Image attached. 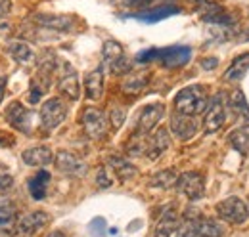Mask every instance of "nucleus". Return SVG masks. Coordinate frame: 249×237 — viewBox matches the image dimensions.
Wrapping results in <instances>:
<instances>
[{"instance_id": "29", "label": "nucleus", "mask_w": 249, "mask_h": 237, "mask_svg": "<svg viewBox=\"0 0 249 237\" xmlns=\"http://www.w3.org/2000/svg\"><path fill=\"white\" fill-rule=\"evenodd\" d=\"M148 85V75L138 73V75H128L123 81V92L124 94H140L144 86Z\"/></svg>"}, {"instance_id": "16", "label": "nucleus", "mask_w": 249, "mask_h": 237, "mask_svg": "<svg viewBox=\"0 0 249 237\" xmlns=\"http://www.w3.org/2000/svg\"><path fill=\"white\" fill-rule=\"evenodd\" d=\"M21 159L25 165L29 167H36V169H42L46 165H50L54 161V153L48 146H35V148L25 149L21 153Z\"/></svg>"}, {"instance_id": "25", "label": "nucleus", "mask_w": 249, "mask_h": 237, "mask_svg": "<svg viewBox=\"0 0 249 237\" xmlns=\"http://www.w3.org/2000/svg\"><path fill=\"white\" fill-rule=\"evenodd\" d=\"M196 228L203 237H222L224 226L215 218H196Z\"/></svg>"}, {"instance_id": "15", "label": "nucleus", "mask_w": 249, "mask_h": 237, "mask_svg": "<svg viewBox=\"0 0 249 237\" xmlns=\"http://www.w3.org/2000/svg\"><path fill=\"white\" fill-rule=\"evenodd\" d=\"M171 130L178 140H190L197 132V120L190 115L177 113L171 117Z\"/></svg>"}, {"instance_id": "20", "label": "nucleus", "mask_w": 249, "mask_h": 237, "mask_svg": "<svg viewBox=\"0 0 249 237\" xmlns=\"http://www.w3.org/2000/svg\"><path fill=\"white\" fill-rule=\"evenodd\" d=\"M104 94V73L102 69H94L85 75V96L89 100H100Z\"/></svg>"}, {"instance_id": "35", "label": "nucleus", "mask_w": 249, "mask_h": 237, "mask_svg": "<svg viewBox=\"0 0 249 237\" xmlns=\"http://www.w3.org/2000/svg\"><path fill=\"white\" fill-rule=\"evenodd\" d=\"M217 65H218L217 58H207V59H203V61H201V67H203V69H215Z\"/></svg>"}, {"instance_id": "6", "label": "nucleus", "mask_w": 249, "mask_h": 237, "mask_svg": "<svg viewBox=\"0 0 249 237\" xmlns=\"http://www.w3.org/2000/svg\"><path fill=\"white\" fill-rule=\"evenodd\" d=\"M177 189L190 201H197L205 193V180L199 172H182L177 178Z\"/></svg>"}, {"instance_id": "9", "label": "nucleus", "mask_w": 249, "mask_h": 237, "mask_svg": "<svg viewBox=\"0 0 249 237\" xmlns=\"http://www.w3.org/2000/svg\"><path fill=\"white\" fill-rule=\"evenodd\" d=\"M190 58H192L190 46H167V48H157L156 61H161V65H165L167 69H175L186 65Z\"/></svg>"}, {"instance_id": "34", "label": "nucleus", "mask_w": 249, "mask_h": 237, "mask_svg": "<svg viewBox=\"0 0 249 237\" xmlns=\"http://www.w3.org/2000/svg\"><path fill=\"white\" fill-rule=\"evenodd\" d=\"M12 12V0H0V21L6 19Z\"/></svg>"}, {"instance_id": "14", "label": "nucleus", "mask_w": 249, "mask_h": 237, "mask_svg": "<svg viewBox=\"0 0 249 237\" xmlns=\"http://www.w3.org/2000/svg\"><path fill=\"white\" fill-rule=\"evenodd\" d=\"M33 19L36 25L44 29L60 31V33H67L75 25V19L71 16H58V14H36Z\"/></svg>"}, {"instance_id": "8", "label": "nucleus", "mask_w": 249, "mask_h": 237, "mask_svg": "<svg viewBox=\"0 0 249 237\" xmlns=\"http://www.w3.org/2000/svg\"><path fill=\"white\" fill-rule=\"evenodd\" d=\"M102 54H104V63L109 67L111 73H124L130 65H128V59L124 56L123 46L117 42V40H107L102 48Z\"/></svg>"}, {"instance_id": "32", "label": "nucleus", "mask_w": 249, "mask_h": 237, "mask_svg": "<svg viewBox=\"0 0 249 237\" xmlns=\"http://www.w3.org/2000/svg\"><path fill=\"white\" fill-rule=\"evenodd\" d=\"M96 184H98V187H102V189H107V187L113 184V180L107 176V169H100V170H98V174H96Z\"/></svg>"}, {"instance_id": "36", "label": "nucleus", "mask_w": 249, "mask_h": 237, "mask_svg": "<svg viewBox=\"0 0 249 237\" xmlns=\"http://www.w3.org/2000/svg\"><path fill=\"white\" fill-rule=\"evenodd\" d=\"M6 85H8V79H6V77H0V103H2V98H4Z\"/></svg>"}, {"instance_id": "31", "label": "nucleus", "mask_w": 249, "mask_h": 237, "mask_svg": "<svg viewBox=\"0 0 249 237\" xmlns=\"http://www.w3.org/2000/svg\"><path fill=\"white\" fill-rule=\"evenodd\" d=\"M124 117H126V113H124L123 107H113L111 113H109V122H111V126H113V128H121L124 122Z\"/></svg>"}, {"instance_id": "37", "label": "nucleus", "mask_w": 249, "mask_h": 237, "mask_svg": "<svg viewBox=\"0 0 249 237\" xmlns=\"http://www.w3.org/2000/svg\"><path fill=\"white\" fill-rule=\"evenodd\" d=\"M46 237H65V234H63V232H60V230H54V232H50Z\"/></svg>"}, {"instance_id": "21", "label": "nucleus", "mask_w": 249, "mask_h": 237, "mask_svg": "<svg viewBox=\"0 0 249 237\" xmlns=\"http://www.w3.org/2000/svg\"><path fill=\"white\" fill-rule=\"evenodd\" d=\"M107 165H109V169L115 172V176L119 178L121 182H126V180H130V178L136 176V169H134V165L132 163H128L124 157L121 155H109L107 157Z\"/></svg>"}, {"instance_id": "17", "label": "nucleus", "mask_w": 249, "mask_h": 237, "mask_svg": "<svg viewBox=\"0 0 249 237\" xmlns=\"http://www.w3.org/2000/svg\"><path fill=\"white\" fill-rule=\"evenodd\" d=\"M171 146V138H169V132L165 128H159L156 130V134L148 136V148H146V155L148 159L156 161L159 159L167 149Z\"/></svg>"}, {"instance_id": "23", "label": "nucleus", "mask_w": 249, "mask_h": 237, "mask_svg": "<svg viewBox=\"0 0 249 237\" xmlns=\"http://www.w3.org/2000/svg\"><path fill=\"white\" fill-rule=\"evenodd\" d=\"M248 73H249V52H246V54L238 56V58L228 65V69L224 71V81H230V83L232 81H242Z\"/></svg>"}, {"instance_id": "1", "label": "nucleus", "mask_w": 249, "mask_h": 237, "mask_svg": "<svg viewBox=\"0 0 249 237\" xmlns=\"http://www.w3.org/2000/svg\"><path fill=\"white\" fill-rule=\"evenodd\" d=\"M209 105V98L205 94V88L201 85H192L188 88H182L175 98V109L182 115H201Z\"/></svg>"}, {"instance_id": "4", "label": "nucleus", "mask_w": 249, "mask_h": 237, "mask_svg": "<svg viewBox=\"0 0 249 237\" xmlns=\"http://www.w3.org/2000/svg\"><path fill=\"white\" fill-rule=\"evenodd\" d=\"M33 117H35V111L25 107L19 102H12L6 109V120L10 122V126H14L16 130H19L23 134H31Z\"/></svg>"}, {"instance_id": "30", "label": "nucleus", "mask_w": 249, "mask_h": 237, "mask_svg": "<svg viewBox=\"0 0 249 237\" xmlns=\"http://www.w3.org/2000/svg\"><path fill=\"white\" fill-rule=\"evenodd\" d=\"M177 178L178 176L175 174V170L167 169V170H161V172H157V174L150 178V186L157 187V189H169V187H173L177 184Z\"/></svg>"}, {"instance_id": "3", "label": "nucleus", "mask_w": 249, "mask_h": 237, "mask_svg": "<svg viewBox=\"0 0 249 237\" xmlns=\"http://www.w3.org/2000/svg\"><path fill=\"white\" fill-rule=\"evenodd\" d=\"M67 117V105L60 98H50L40 107V124L44 130L52 132L56 130Z\"/></svg>"}, {"instance_id": "13", "label": "nucleus", "mask_w": 249, "mask_h": 237, "mask_svg": "<svg viewBox=\"0 0 249 237\" xmlns=\"http://www.w3.org/2000/svg\"><path fill=\"white\" fill-rule=\"evenodd\" d=\"M165 115V107L161 103H152V105H146L138 117V124H136V132H142V134H150L154 128L157 126V122L163 118Z\"/></svg>"}, {"instance_id": "22", "label": "nucleus", "mask_w": 249, "mask_h": 237, "mask_svg": "<svg viewBox=\"0 0 249 237\" xmlns=\"http://www.w3.org/2000/svg\"><path fill=\"white\" fill-rule=\"evenodd\" d=\"M48 182H50V172L48 170H38L35 176L29 178L27 187H29V193H31V197L35 201H42L46 197Z\"/></svg>"}, {"instance_id": "26", "label": "nucleus", "mask_w": 249, "mask_h": 237, "mask_svg": "<svg viewBox=\"0 0 249 237\" xmlns=\"http://www.w3.org/2000/svg\"><path fill=\"white\" fill-rule=\"evenodd\" d=\"M8 52L14 58V61H18V63H31L35 59V52L27 42H12L8 46Z\"/></svg>"}, {"instance_id": "27", "label": "nucleus", "mask_w": 249, "mask_h": 237, "mask_svg": "<svg viewBox=\"0 0 249 237\" xmlns=\"http://www.w3.org/2000/svg\"><path fill=\"white\" fill-rule=\"evenodd\" d=\"M16 214H18V212H16V207H14L10 201L2 199V201H0V230H14L16 220H18Z\"/></svg>"}, {"instance_id": "28", "label": "nucleus", "mask_w": 249, "mask_h": 237, "mask_svg": "<svg viewBox=\"0 0 249 237\" xmlns=\"http://www.w3.org/2000/svg\"><path fill=\"white\" fill-rule=\"evenodd\" d=\"M228 103H230L232 111H234L238 117L249 120V105H248V100H246V96H244L242 90H234L232 96H230V100H228Z\"/></svg>"}, {"instance_id": "2", "label": "nucleus", "mask_w": 249, "mask_h": 237, "mask_svg": "<svg viewBox=\"0 0 249 237\" xmlns=\"http://www.w3.org/2000/svg\"><path fill=\"white\" fill-rule=\"evenodd\" d=\"M217 210L218 218L228 222V224H246L249 218V208L248 205L240 199V197H228V199H222L220 203H217Z\"/></svg>"}, {"instance_id": "12", "label": "nucleus", "mask_w": 249, "mask_h": 237, "mask_svg": "<svg viewBox=\"0 0 249 237\" xmlns=\"http://www.w3.org/2000/svg\"><path fill=\"white\" fill-rule=\"evenodd\" d=\"M224 117H226V113H224V102H222V96L217 94V96L209 102V105H207V109H205V120H203L205 132H207V134L217 132L218 128L224 124Z\"/></svg>"}, {"instance_id": "33", "label": "nucleus", "mask_w": 249, "mask_h": 237, "mask_svg": "<svg viewBox=\"0 0 249 237\" xmlns=\"http://www.w3.org/2000/svg\"><path fill=\"white\" fill-rule=\"evenodd\" d=\"M14 187V178L10 174H0V193H6Z\"/></svg>"}, {"instance_id": "19", "label": "nucleus", "mask_w": 249, "mask_h": 237, "mask_svg": "<svg viewBox=\"0 0 249 237\" xmlns=\"http://www.w3.org/2000/svg\"><path fill=\"white\" fill-rule=\"evenodd\" d=\"M175 14H180V8L167 4V6H159V8H154V10L138 12V14H134L132 17H136V19H140V21H144V23H157V21H161V19H167V17L175 16Z\"/></svg>"}, {"instance_id": "5", "label": "nucleus", "mask_w": 249, "mask_h": 237, "mask_svg": "<svg viewBox=\"0 0 249 237\" xmlns=\"http://www.w3.org/2000/svg\"><path fill=\"white\" fill-rule=\"evenodd\" d=\"M58 90L63 96H67L69 100H79L81 96V85H79V77L77 71L71 63L62 61L60 63V71H58Z\"/></svg>"}, {"instance_id": "7", "label": "nucleus", "mask_w": 249, "mask_h": 237, "mask_svg": "<svg viewBox=\"0 0 249 237\" xmlns=\"http://www.w3.org/2000/svg\"><path fill=\"white\" fill-rule=\"evenodd\" d=\"M48 222H50L48 212H44V210L29 212L23 218H19L18 224L14 226V237H33L40 228H44Z\"/></svg>"}, {"instance_id": "10", "label": "nucleus", "mask_w": 249, "mask_h": 237, "mask_svg": "<svg viewBox=\"0 0 249 237\" xmlns=\"http://www.w3.org/2000/svg\"><path fill=\"white\" fill-rule=\"evenodd\" d=\"M83 126H85V132L89 134V138L100 140L107 130V117L104 111H100L96 107H87L83 111Z\"/></svg>"}, {"instance_id": "38", "label": "nucleus", "mask_w": 249, "mask_h": 237, "mask_svg": "<svg viewBox=\"0 0 249 237\" xmlns=\"http://www.w3.org/2000/svg\"><path fill=\"white\" fill-rule=\"evenodd\" d=\"M0 144H4V140H0Z\"/></svg>"}, {"instance_id": "24", "label": "nucleus", "mask_w": 249, "mask_h": 237, "mask_svg": "<svg viewBox=\"0 0 249 237\" xmlns=\"http://www.w3.org/2000/svg\"><path fill=\"white\" fill-rule=\"evenodd\" d=\"M228 144L242 155L249 153V124L238 126L236 130H232L228 134Z\"/></svg>"}, {"instance_id": "18", "label": "nucleus", "mask_w": 249, "mask_h": 237, "mask_svg": "<svg viewBox=\"0 0 249 237\" xmlns=\"http://www.w3.org/2000/svg\"><path fill=\"white\" fill-rule=\"evenodd\" d=\"M177 230H178V214L175 208L169 207L157 220L154 237H171Z\"/></svg>"}, {"instance_id": "11", "label": "nucleus", "mask_w": 249, "mask_h": 237, "mask_svg": "<svg viewBox=\"0 0 249 237\" xmlns=\"http://www.w3.org/2000/svg\"><path fill=\"white\" fill-rule=\"evenodd\" d=\"M54 163L60 172L69 174V176H85L87 169H89L85 161H81L77 155H73L69 151H58V155L54 157Z\"/></svg>"}]
</instances>
